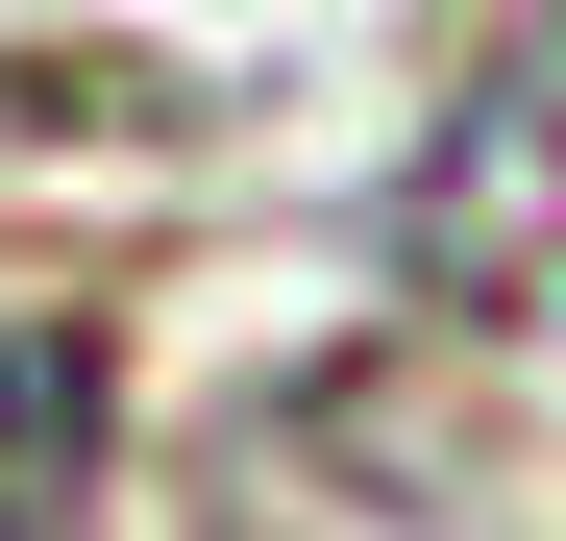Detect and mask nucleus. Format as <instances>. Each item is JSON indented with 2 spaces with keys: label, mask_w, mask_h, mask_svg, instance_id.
Here are the masks:
<instances>
[{
  "label": "nucleus",
  "mask_w": 566,
  "mask_h": 541,
  "mask_svg": "<svg viewBox=\"0 0 566 541\" xmlns=\"http://www.w3.org/2000/svg\"><path fill=\"white\" fill-rule=\"evenodd\" d=\"M395 246H419V296H468V320H517V344H566V0L468 74V99L419 124V172H395Z\"/></svg>",
  "instance_id": "1"
},
{
  "label": "nucleus",
  "mask_w": 566,
  "mask_h": 541,
  "mask_svg": "<svg viewBox=\"0 0 566 541\" xmlns=\"http://www.w3.org/2000/svg\"><path fill=\"white\" fill-rule=\"evenodd\" d=\"M99 443H124V370H99V296L0 246V541H74V517H99Z\"/></svg>",
  "instance_id": "2"
}]
</instances>
